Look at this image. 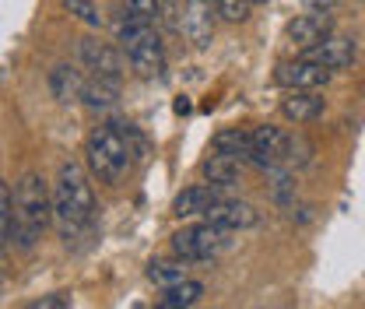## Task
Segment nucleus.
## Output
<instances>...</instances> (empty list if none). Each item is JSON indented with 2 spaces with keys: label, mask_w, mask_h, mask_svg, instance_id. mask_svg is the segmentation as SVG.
<instances>
[{
  "label": "nucleus",
  "mask_w": 365,
  "mask_h": 309,
  "mask_svg": "<svg viewBox=\"0 0 365 309\" xmlns=\"http://www.w3.org/2000/svg\"><path fill=\"white\" fill-rule=\"evenodd\" d=\"M91 218H95V193L88 183V169L67 158L60 162L53 179V225L67 243H74L88 232Z\"/></svg>",
  "instance_id": "nucleus-1"
},
{
  "label": "nucleus",
  "mask_w": 365,
  "mask_h": 309,
  "mask_svg": "<svg viewBox=\"0 0 365 309\" xmlns=\"http://www.w3.org/2000/svg\"><path fill=\"white\" fill-rule=\"evenodd\" d=\"M53 221V190L39 173H25L11 190V243L32 250Z\"/></svg>",
  "instance_id": "nucleus-2"
},
{
  "label": "nucleus",
  "mask_w": 365,
  "mask_h": 309,
  "mask_svg": "<svg viewBox=\"0 0 365 309\" xmlns=\"http://www.w3.org/2000/svg\"><path fill=\"white\" fill-rule=\"evenodd\" d=\"M85 166H88V176H95L98 183L120 186L123 176L130 173V166H134L127 123H98V127H91L88 141H85Z\"/></svg>",
  "instance_id": "nucleus-3"
},
{
  "label": "nucleus",
  "mask_w": 365,
  "mask_h": 309,
  "mask_svg": "<svg viewBox=\"0 0 365 309\" xmlns=\"http://www.w3.org/2000/svg\"><path fill=\"white\" fill-rule=\"evenodd\" d=\"M113 32H116V43H123L127 60L140 78H155L165 71V46L151 21H144L130 7H120L113 14Z\"/></svg>",
  "instance_id": "nucleus-4"
},
{
  "label": "nucleus",
  "mask_w": 365,
  "mask_h": 309,
  "mask_svg": "<svg viewBox=\"0 0 365 309\" xmlns=\"http://www.w3.org/2000/svg\"><path fill=\"white\" fill-rule=\"evenodd\" d=\"M232 246V232L211 225V221H200V225H186L173 235V253L193 264V260H215L218 253H225Z\"/></svg>",
  "instance_id": "nucleus-5"
},
{
  "label": "nucleus",
  "mask_w": 365,
  "mask_h": 309,
  "mask_svg": "<svg viewBox=\"0 0 365 309\" xmlns=\"http://www.w3.org/2000/svg\"><path fill=\"white\" fill-rule=\"evenodd\" d=\"M78 60H81L85 71H91V78L109 81V85H120L123 74H127V64H123L120 49L113 43H106V39H98V36H81L78 39Z\"/></svg>",
  "instance_id": "nucleus-6"
},
{
  "label": "nucleus",
  "mask_w": 365,
  "mask_h": 309,
  "mask_svg": "<svg viewBox=\"0 0 365 309\" xmlns=\"http://www.w3.org/2000/svg\"><path fill=\"white\" fill-rule=\"evenodd\" d=\"M274 78H277L281 88H288V91H317V88H323L334 74H330L323 64H317V60L299 56V60H284V64H277Z\"/></svg>",
  "instance_id": "nucleus-7"
},
{
  "label": "nucleus",
  "mask_w": 365,
  "mask_h": 309,
  "mask_svg": "<svg viewBox=\"0 0 365 309\" xmlns=\"http://www.w3.org/2000/svg\"><path fill=\"white\" fill-rule=\"evenodd\" d=\"M250 141H253V162L250 166H257V169H277L292 151V137L281 127H271V123L253 127Z\"/></svg>",
  "instance_id": "nucleus-8"
},
{
  "label": "nucleus",
  "mask_w": 365,
  "mask_h": 309,
  "mask_svg": "<svg viewBox=\"0 0 365 309\" xmlns=\"http://www.w3.org/2000/svg\"><path fill=\"white\" fill-rule=\"evenodd\" d=\"M204 221H211V225H218L225 232H242V228H253L260 221V211L250 201H228V197H222V201H215L204 211Z\"/></svg>",
  "instance_id": "nucleus-9"
},
{
  "label": "nucleus",
  "mask_w": 365,
  "mask_h": 309,
  "mask_svg": "<svg viewBox=\"0 0 365 309\" xmlns=\"http://www.w3.org/2000/svg\"><path fill=\"white\" fill-rule=\"evenodd\" d=\"M182 32L197 49H207L215 36V7L211 0H182Z\"/></svg>",
  "instance_id": "nucleus-10"
},
{
  "label": "nucleus",
  "mask_w": 365,
  "mask_h": 309,
  "mask_svg": "<svg viewBox=\"0 0 365 309\" xmlns=\"http://www.w3.org/2000/svg\"><path fill=\"white\" fill-rule=\"evenodd\" d=\"M302 56H306V60H317V64H323V67L334 74V71H344V67H351V64H355V39L330 32L323 43H317L313 49H306Z\"/></svg>",
  "instance_id": "nucleus-11"
},
{
  "label": "nucleus",
  "mask_w": 365,
  "mask_h": 309,
  "mask_svg": "<svg viewBox=\"0 0 365 309\" xmlns=\"http://www.w3.org/2000/svg\"><path fill=\"white\" fill-rule=\"evenodd\" d=\"M334 32V21H330V14L327 11H317V14H299L292 25H288V43L295 46V49H313L317 43H323L327 36Z\"/></svg>",
  "instance_id": "nucleus-12"
},
{
  "label": "nucleus",
  "mask_w": 365,
  "mask_h": 309,
  "mask_svg": "<svg viewBox=\"0 0 365 309\" xmlns=\"http://www.w3.org/2000/svg\"><path fill=\"white\" fill-rule=\"evenodd\" d=\"M49 85V95L60 102V106H74L81 102V91H85V74L74 67V64H56L46 78Z\"/></svg>",
  "instance_id": "nucleus-13"
},
{
  "label": "nucleus",
  "mask_w": 365,
  "mask_h": 309,
  "mask_svg": "<svg viewBox=\"0 0 365 309\" xmlns=\"http://www.w3.org/2000/svg\"><path fill=\"white\" fill-rule=\"evenodd\" d=\"M222 201V190L211 186V183H200V186H186L180 197L173 201V215L176 218H204V211Z\"/></svg>",
  "instance_id": "nucleus-14"
},
{
  "label": "nucleus",
  "mask_w": 365,
  "mask_h": 309,
  "mask_svg": "<svg viewBox=\"0 0 365 309\" xmlns=\"http://www.w3.org/2000/svg\"><path fill=\"white\" fill-rule=\"evenodd\" d=\"M323 109H327V102L317 91H288L281 98V116L292 120V123H313L323 116Z\"/></svg>",
  "instance_id": "nucleus-15"
},
{
  "label": "nucleus",
  "mask_w": 365,
  "mask_h": 309,
  "mask_svg": "<svg viewBox=\"0 0 365 309\" xmlns=\"http://www.w3.org/2000/svg\"><path fill=\"white\" fill-rule=\"evenodd\" d=\"M211 151L228 155V158H239L242 166L253 162V141H250V131H239V127L218 131L215 137H211Z\"/></svg>",
  "instance_id": "nucleus-16"
},
{
  "label": "nucleus",
  "mask_w": 365,
  "mask_h": 309,
  "mask_svg": "<svg viewBox=\"0 0 365 309\" xmlns=\"http://www.w3.org/2000/svg\"><path fill=\"white\" fill-rule=\"evenodd\" d=\"M200 176L207 179L211 186H235L239 183V176H242V162L239 158H228V155H207L204 158V166H200Z\"/></svg>",
  "instance_id": "nucleus-17"
},
{
  "label": "nucleus",
  "mask_w": 365,
  "mask_h": 309,
  "mask_svg": "<svg viewBox=\"0 0 365 309\" xmlns=\"http://www.w3.org/2000/svg\"><path fill=\"white\" fill-rule=\"evenodd\" d=\"M116 98H120V85H109V81H98V78L85 81L81 102L88 106L91 113H109V109H116Z\"/></svg>",
  "instance_id": "nucleus-18"
},
{
  "label": "nucleus",
  "mask_w": 365,
  "mask_h": 309,
  "mask_svg": "<svg viewBox=\"0 0 365 309\" xmlns=\"http://www.w3.org/2000/svg\"><path fill=\"white\" fill-rule=\"evenodd\" d=\"M200 295H204V285L193 281V278H186L180 285H173V288H162V306L165 309H190Z\"/></svg>",
  "instance_id": "nucleus-19"
},
{
  "label": "nucleus",
  "mask_w": 365,
  "mask_h": 309,
  "mask_svg": "<svg viewBox=\"0 0 365 309\" xmlns=\"http://www.w3.org/2000/svg\"><path fill=\"white\" fill-rule=\"evenodd\" d=\"M144 274H148L151 285H158V288H173V285L186 281V260H151Z\"/></svg>",
  "instance_id": "nucleus-20"
},
{
  "label": "nucleus",
  "mask_w": 365,
  "mask_h": 309,
  "mask_svg": "<svg viewBox=\"0 0 365 309\" xmlns=\"http://www.w3.org/2000/svg\"><path fill=\"white\" fill-rule=\"evenodd\" d=\"M63 7L88 29H102V14H98V4L95 0H63Z\"/></svg>",
  "instance_id": "nucleus-21"
},
{
  "label": "nucleus",
  "mask_w": 365,
  "mask_h": 309,
  "mask_svg": "<svg viewBox=\"0 0 365 309\" xmlns=\"http://www.w3.org/2000/svg\"><path fill=\"white\" fill-rule=\"evenodd\" d=\"M211 7H215L218 18H225V21L235 25V21H246V18H250V7H253V4H250V0H211Z\"/></svg>",
  "instance_id": "nucleus-22"
},
{
  "label": "nucleus",
  "mask_w": 365,
  "mask_h": 309,
  "mask_svg": "<svg viewBox=\"0 0 365 309\" xmlns=\"http://www.w3.org/2000/svg\"><path fill=\"white\" fill-rule=\"evenodd\" d=\"M11 243V186L0 179V250Z\"/></svg>",
  "instance_id": "nucleus-23"
},
{
  "label": "nucleus",
  "mask_w": 365,
  "mask_h": 309,
  "mask_svg": "<svg viewBox=\"0 0 365 309\" xmlns=\"http://www.w3.org/2000/svg\"><path fill=\"white\" fill-rule=\"evenodd\" d=\"M127 7L134 11V14H140L144 21H158V14H162V0H127Z\"/></svg>",
  "instance_id": "nucleus-24"
},
{
  "label": "nucleus",
  "mask_w": 365,
  "mask_h": 309,
  "mask_svg": "<svg viewBox=\"0 0 365 309\" xmlns=\"http://www.w3.org/2000/svg\"><path fill=\"white\" fill-rule=\"evenodd\" d=\"M25 309H67V295L63 292H53V295H43V299L29 303Z\"/></svg>",
  "instance_id": "nucleus-25"
},
{
  "label": "nucleus",
  "mask_w": 365,
  "mask_h": 309,
  "mask_svg": "<svg viewBox=\"0 0 365 309\" xmlns=\"http://www.w3.org/2000/svg\"><path fill=\"white\" fill-rule=\"evenodd\" d=\"M313 4H317L319 11H327V7H334V4H341V0H313Z\"/></svg>",
  "instance_id": "nucleus-26"
},
{
  "label": "nucleus",
  "mask_w": 365,
  "mask_h": 309,
  "mask_svg": "<svg viewBox=\"0 0 365 309\" xmlns=\"http://www.w3.org/2000/svg\"><path fill=\"white\" fill-rule=\"evenodd\" d=\"M250 4H264V0H250Z\"/></svg>",
  "instance_id": "nucleus-27"
},
{
  "label": "nucleus",
  "mask_w": 365,
  "mask_h": 309,
  "mask_svg": "<svg viewBox=\"0 0 365 309\" xmlns=\"http://www.w3.org/2000/svg\"><path fill=\"white\" fill-rule=\"evenodd\" d=\"M158 309H165V306H158Z\"/></svg>",
  "instance_id": "nucleus-28"
}]
</instances>
